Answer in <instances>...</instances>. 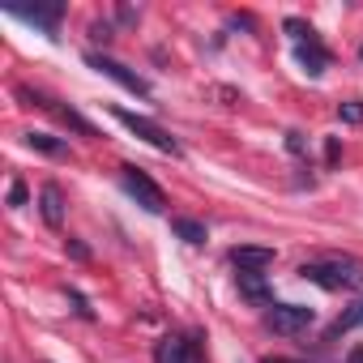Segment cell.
Here are the masks:
<instances>
[{
  "label": "cell",
  "instance_id": "obj_9",
  "mask_svg": "<svg viewBox=\"0 0 363 363\" xmlns=\"http://www.w3.org/2000/svg\"><path fill=\"white\" fill-rule=\"evenodd\" d=\"M295 60L303 65V73L308 77H320L325 69H329V52L320 48V39L312 35V39H303V43H295Z\"/></svg>",
  "mask_w": 363,
  "mask_h": 363
},
{
  "label": "cell",
  "instance_id": "obj_2",
  "mask_svg": "<svg viewBox=\"0 0 363 363\" xmlns=\"http://www.w3.org/2000/svg\"><path fill=\"white\" fill-rule=\"evenodd\" d=\"M111 116H116V120H120L133 137H141L145 145H154L158 154H179V141H175L167 128H158L150 116H137V111H128V107H111Z\"/></svg>",
  "mask_w": 363,
  "mask_h": 363
},
{
  "label": "cell",
  "instance_id": "obj_6",
  "mask_svg": "<svg viewBox=\"0 0 363 363\" xmlns=\"http://www.w3.org/2000/svg\"><path fill=\"white\" fill-rule=\"evenodd\" d=\"M13 18H22V22H30V26H39L43 35H52L56 39V30H60V18H65V5L60 0H52V5H5Z\"/></svg>",
  "mask_w": 363,
  "mask_h": 363
},
{
  "label": "cell",
  "instance_id": "obj_5",
  "mask_svg": "<svg viewBox=\"0 0 363 363\" xmlns=\"http://www.w3.org/2000/svg\"><path fill=\"white\" fill-rule=\"evenodd\" d=\"M312 320H316V312H312V308H303V303H274V308L265 312V325H269L274 333H282V337L303 333Z\"/></svg>",
  "mask_w": 363,
  "mask_h": 363
},
{
  "label": "cell",
  "instance_id": "obj_18",
  "mask_svg": "<svg viewBox=\"0 0 363 363\" xmlns=\"http://www.w3.org/2000/svg\"><path fill=\"white\" fill-rule=\"evenodd\" d=\"M90 39L94 43H107L111 39V22H90Z\"/></svg>",
  "mask_w": 363,
  "mask_h": 363
},
{
  "label": "cell",
  "instance_id": "obj_20",
  "mask_svg": "<svg viewBox=\"0 0 363 363\" xmlns=\"http://www.w3.org/2000/svg\"><path fill=\"white\" fill-rule=\"evenodd\" d=\"M69 252H73V257H77V261H90V248H86V244H82V240H69Z\"/></svg>",
  "mask_w": 363,
  "mask_h": 363
},
{
  "label": "cell",
  "instance_id": "obj_10",
  "mask_svg": "<svg viewBox=\"0 0 363 363\" xmlns=\"http://www.w3.org/2000/svg\"><path fill=\"white\" fill-rule=\"evenodd\" d=\"M39 214H43V223L52 231L65 227V193H60V184H43L39 189Z\"/></svg>",
  "mask_w": 363,
  "mask_h": 363
},
{
  "label": "cell",
  "instance_id": "obj_13",
  "mask_svg": "<svg viewBox=\"0 0 363 363\" xmlns=\"http://www.w3.org/2000/svg\"><path fill=\"white\" fill-rule=\"evenodd\" d=\"M171 231L184 244H206V223H197V218H171Z\"/></svg>",
  "mask_w": 363,
  "mask_h": 363
},
{
  "label": "cell",
  "instance_id": "obj_14",
  "mask_svg": "<svg viewBox=\"0 0 363 363\" xmlns=\"http://www.w3.org/2000/svg\"><path fill=\"white\" fill-rule=\"evenodd\" d=\"M354 325H363V303H350V308L337 316V325H333L329 333H333V337H342V333H346V329H354Z\"/></svg>",
  "mask_w": 363,
  "mask_h": 363
},
{
  "label": "cell",
  "instance_id": "obj_17",
  "mask_svg": "<svg viewBox=\"0 0 363 363\" xmlns=\"http://www.w3.org/2000/svg\"><path fill=\"white\" fill-rule=\"evenodd\" d=\"M9 206H13V210L26 206V184H22V179H13V184H9Z\"/></svg>",
  "mask_w": 363,
  "mask_h": 363
},
{
  "label": "cell",
  "instance_id": "obj_21",
  "mask_svg": "<svg viewBox=\"0 0 363 363\" xmlns=\"http://www.w3.org/2000/svg\"><path fill=\"white\" fill-rule=\"evenodd\" d=\"M346 363H363V346H350L346 350Z\"/></svg>",
  "mask_w": 363,
  "mask_h": 363
},
{
  "label": "cell",
  "instance_id": "obj_19",
  "mask_svg": "<svg viewBox=\"0 0 363 363\" xmlns=\"http://www.w3.org/2000/svg\"><path fill=\"white\" fill-rule=\"evenodd\" d=\"M286 150H291V154H308V141H303V133H295V128H291V133H286Z\"/></svg>",
  "mask_w": 363,
  "mask_h": 363
},
{
  "label": "cell",
  "instance_id": "obj_3",
  "mask_svg": "<svg viewBox=\"0 0 363 363\" xmlns=\"http://www.w3.org/2000/svg\"><path fill=\"white\" fill-rule=\"evenodd\" d=\"M120 179H124V193H128V197H133L145 214H162V210H167L162 189L154 184V179H150L141 167H133V162H128V167H120Z\"/></svg>",
  "mask_w": 363,
  "mask_h": 363
},
{
  "label": "cell",
  "instance_id": "obj_22",
  "mask_svg": "<svg viewBox=\"0 0 363 363\" xmlns=\"http://www.w3.org/2000/svg\"><path fill=\"white\" fill-rule=\"evenodd\" d=\"M265 363H299V359H265Z\"/></svg>",
  "mask_w": 363,
  "mask_h": 363
},
{
  "label": "cell",
  "instance_id": "obj_12",
  "mask_svg": "<svg viewBox=\"0 0 363 363\" xmlns=\"http://www.w3.org/2000/svg\"><path fill=\"white\" fill-rule=\"evenodd\" d=\"M26 145L39 150V154H48V158H65L69 154V145L60 137H52V133H26Z\"/></svg>",
  "mask_w": 363,
  "mask_h": 363
},
{
  "label": "cell",
  "instance_id": "obj_7",
  "mask_svg": "<svg viewBox=\"0 0 363 363\" xmlns=\"http://www.w3.org/2000/svg\"><path fill=\"white\" fill-rule=\"evenodd\" d=\"M235 286H240V295L252 308H269L274 303V291L265 282V269H235Z\"/></svg>",
  "mask_w": 363,
  "mask_h": 363
},
{
  "label": "cell",
  "instance_id": "obj_23",
  "mask_svg": "<svg viewBox=\"0 0 363 363\" xmlns=\"http://www.w3.org/2000/svg\"><path fill=\"white\" fill-rule=\"evenodd\" d=\"M359 60H363V48H359Z\"/></svg>",
  "mask_w": 363,
  "mask_h": 363
},
{
  "label": "cell",
  "instance_id": "obj_4",
  "mask_svg": "<svg viewBox=\"0 0 363 363\" xmlns=\"http://www.w3.org/2000/svg\"><path fill=\"white\" fill-rule=\"evenodd\" d=\"M86 65H90L94 73L111 77L116 86H124L128 94H141V99H150V82H145V77H137L133 69H124L120 60H111V56H103V52H90V56H86Z\"/></svg>",
  "mask_w": 363,
  "mask_h": 363
},
{
  "label": "cell",
  "instance_id": "obj_8",
  "mask_svg": "<svg viewBox=\"0 0 363 363\" xmlns=\"http://www.w3.org/2000/svg\"><path fill=\"white\" fill-rule=\"evenodd\" d=\"M154 363H193V342L179 337V333H167L154 342Z\"/></svg>",
  "mask_w": 363,
  "mask_h": 363
},
{
  "label": "cell",
  "instance_id": "obj_16",
  "mask_svg": "<svg viewBox=\"0 0 363 363\" xmlns=\"http://www.w3.org/2000/svg\"><path fill=\"white\" fill-rule=\"evenodd\" d=\"M69 299H73V308H77V316H82V320H94V308L86 303V295H82V291H69Z\"/></svg>",
  "mask_w": 363,
  "mask_h": 363
},
{
  "label": "cell",
  "instance_id": "obj_11",
  "mask_svg": "<svg viewBox=\"0 0 363 363\" xmlns=\"http://www.w3.org/2000/svg\"><path fill=\"white\" fill-rule=\"evenodd\" d=\"M231 265L235 269H269L274 265V248H265V244H235L231 248Z\"/></svg>",
  "mask_w": 363,
  "mask_h": 363
},
{
  "label": "cell",
  "instance_id": "obj_1",
  "mask_svg": "<svg viewBox=\"0 0 363 363\" xmlns=\"http://www.w3.org/2000/svg\"><path fill=\"white\" fill-rule=\"evenodd\" d=\"M299 274H303L308 282H316L320 291H350V295H363V261H359V257L308 261V265H299Z\"/></svg>",
  "mask_w": 363,
  "mask_h": 363
},
{
  "label": "cell",
  "instance_id": "obj_15",
  "mask_svg": "<svg viewBox=\"0 0 363 363\" xmlns=\"http://www.w3.org/2000/svg\"><path fill=\"white\" fill-rule=\"evenodd\" d=\"M337 120H342V124H363V103H359V99L337 103Z\"/></svg>",
  "mask_w": 363,
  "mask_h": 363
}]
</instances>
